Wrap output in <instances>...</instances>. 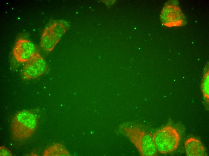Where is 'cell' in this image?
<instances>
[{
    "mask_svg": "<svg viewBox=\"0 0 209 156\" xmlns=\"http://www.w3.org/2000/svg\"><path fill=\"white\" fill-rule=\"evenodd\" d=\"M44 156H69V152L62 144L57 143L47 148L44 152Z\"/></svg>",
    "mask_w": 209,
    "mask_h": 156,
    "instance_id": "obj_9",
    "label": "cell"
},
{
    "mask_svg": "<svg viewBox=\"0 0 209 156\" xmlns=\"http://www.w3.org/2000/svg\"><path fill=\"white\" fill-rule=\"evenodd\" d=\"M66 27L62 22H53L47 27L41 36L40 46L44 50L51 51L66 31Z\"/></svg>",
    "mask_w": 209,
    "mask_h": 156,
    "instance_id": "obj_4",
    "label": "cell"
},
{
    "mask_svg": "<svg viewBox=\"0 0 209 156\" xmlns=\"http://www.w3.org/2000/svg\"><path fill=\"white\" fill-rule=\"evenodd\" d=\"M201 85V88L204 97L207 103H208L209 94V71L207 69L205 70Z\"/></svg>",
    "mask_w": 209,
    "mask_h": 156,
    "instance_id": "obj_10",
    "label": "cell"
},
{
    "mask_svg": "<svg viewBox=\"0 0 209 156\" xmlns=\"http://www.w3.org/2000/svg\"><path fill=\"white\" fill-rule=\"evenodd\" d=\"M184 147L186 156L207 155L205 149L201 142L195 138L191 137L186 140L184 143Z\"/></svg>",
    "mask_w": 209,
    "mask_h": 156,
    "instance_id": "obj_8",
    "label": "cell"
},
{
    "mask_svg": "<svg viewBox=\"0 0 209 156\" xmlns=\"http://www.w3.org/2000/svg\"><path fill=\"white\" fill-rule=\"evenodd\" d=\"M161 21L168 26H181L184 22V16L176 1H168L165 4L160 15Z\"/></svg>",
    "mask_w": 209,
    "mask_h": 156,
    "instance_id": "obj_5",
    "label": "cell"
},
{
    "mask_svg": "<svg viewBox=\"0 0 209 156\" xmlns=\"http://www.w3.org/2000/svg\"><path fill=\"white\" fill-rule=\"evenodd\" d=\"M152 137L157 150L162 154L169 153L176 150L180 140L177 130L170 125L157 131L153 134Z\"/></svg>",
    "mask_w": 209,
    "mask_h": 156,
    "instance_id": "obj_3",
    "label": "cell"
},
{
    "mask_svg": "<svg viewBox=\"0 0 209 156\" xmlns=\"http://www.w3.org/2000/svg\"><path fill=\"white\" fill-rule=\"evenodd\" d=\"M0 156H11V152L8 148L4 146L0 147Z\"/></svg>",
    "mask_w": 209,
    "mask_h": 156,
    "instance_id": "obj_11",
    "label": "cell"
},
{
    "mask_svg": "<svg viewBox=\"0 0 209 156\" xmlns=\"http://www.w3.org/2000/svg\"><path fill=\"white\" fill-rule=\"evenodd\" d=\"M122 133L134 145L142 156H154L157 150L152 135L136 125H123L120 127Z\"/></svg>",
    "mask_w": 209,
    "mask_h": 156,
    "instance_id": "obj_2",
    "label": "cell"
},
{
    "mask_svg": "<svg viewBox=\"0 0 209 156\" xmlns=\"http://www.w3.org/2000/svg\"><path fill=\"white\" fill-rule=\"evenodd\" d=\"M35 44L30 40L20 38L16 42L13 53L15 59L21 63L27 62L37 52Z\"/></svg>",
    "mask_w": 209,
    "mask_h": 156,
    "instance_id": "obj_7",
    "label": "cell"
},
{
    "mask_svg": "<svg viewBox=\"0 0 209 156\" xmlns=\"http://www.w3.org/2000/svg\"><path fill=\"white\" fill-rule=\"evenodd\" d=\"M38 121V117L35 112L29 110L19 111L15 114L11 121L13 136L19 140L29 138L36 131Z\"/></svg>",
    "mask_w": 209,
    "mask_h": 156,
    "instance_id": "obj_1",
    "label": "cell"
},
{
    "mask_svg": "<svg viewBox=\"0 0 209 156\" xmlns=\"http://www.w3.org/2000/svg\"><path fill=\"white\" fill-rule=\"evenodd\" d=\"M47 68L46 61L37 51L25 66L23 70L24 78L28 80L36 78L45 73Z\"/></svg>",
    "mask_w": 209,
    "mask_h": 156,
    "instance_id": "obj_6",
    "label": "cell"
}]
</instances>
